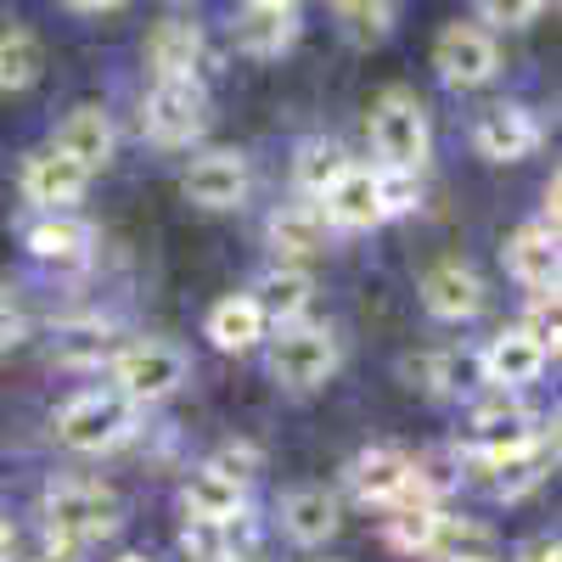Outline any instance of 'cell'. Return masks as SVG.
<instances>
[{
	"instance_id": "cell-48",
	"label": "cell",
	"mask_w": 562,
	"mask_h": 562,
	"mask_svg": "<svg viewBox=\"0 0 562 562\" xmlns=\"http://www.w3.org/2000/svg\"><path fill=\"white\" fill-rule=\"evenodd\" d=\"M0 23H7V18H0Z\"/></svg>"
},
{
	"instance_id": "cell-1",
	"label": "cell",
	"mask_w": 562,
	"mask_h": 562,
	"mask_svg": "<svg viewBox=\"0 0 562 562\" xmlns=\"http://www.w3.org/2000/svg\"><path fill=\"white\" fill-rule=\"evenodd\" d=\"M40 518L45 535L63 540V546H102L124 529V495L102 479H52L40 495Z\"/></svg>"
},
{
	"instance_id": "cell-9",
	"label": "cell",
	"mask_w": 562,
	"mask_h": 562,
	"mask_svg": "<svg viewBox=\"0 0 562 562\" xmlns=\"http://www.w3.org/2000/svg\"><path fill=\"white\" fill-rule=\"evenodd\" d=\"M248 186H254V169L237 147H214V153H198L180 175V192L186 203H198L209 214H231L248 203Z\"/></svg>"
},
{
	"instance_id": "cell-19",
	"label": "cell",
	"mask_w": 562,
	"mask_h": 562,
	"mask_svg": "<svg viewBox=\"0 0 562 562\" xmlns=\"http://www.w3.org/2000/svg\"><path fill=\"white\" fill-rule=\"evenodd\" d=\"M276 524H281V535H288L299 551H315V546H326V540H338V529H344V501L326 490V484H299V490L281 495Z\"/></svg>"
},
{
	"instance_id": "cell-36",
	"label": "cell",
	"mask_w": 562,
	"mask_h": 562,
	"mask_svg": "<svg viewBox=\"0 0 562 562\" xmlns=\"http://www.w3.org/2000/svg\"><path fill=\"white\" fill-rule=\"evenodd\" d=\"M203 467H214L220 479H231V484H243V490H248V484L265 473V450H259V445H248V439H237V445H220Z\"/></svg>"
},
{
	"instance_id": "cell-14",
	"label": "cell",
	"mask_w": 562,
	"mask_h": 562,
	"mask_svg": "<svg viewBox=\"0 0 562 562\" xmlns=\"http://www.w3.org/2000/svg\"><path fill=\"white\" fill-rule=\"evenodd\" d=\"M344 490L360 501V506H394L411 495V456L400 445H366L349 456L344 467Z\"/></svg>"
},
{
	"instance_id": "cell-16",
	"label": "cell",
	"mask_w": 562,
	"mask_h": 562,
	"mask_svg": "<svg viewBox=\"0 0 562 562\" xmlns=\"http://www.w3.org/2000/svg\"><path fill=\"white\" fill-rule=\"evenodd\" d=\"M315 209H321L326 231H344V237L378 231V225H383V209H378V169L349 164V169L315 198Z\"/></svg>"
},
{
	"instance_id": "cell-38",
	"label": "cell",
	"mask_w": 562,
	"mask_h": 562,
	"mask_svg": "<svg viewBox=\"0 0 562 562\" xmlns=\"http://www.w3.org/2000/svg\"><path fill=\"white\" fill-rule=\"evenodd\" d=\"M524 333H535L546 349H557V293H529V310H524Z\"/></svg>"
},
{
	"instance_id": "cell-13",
	"label": "cell",
	"mask_w": 562,
	"mask_h": 562,
	"mask_svg": "<svg viewBox=\"0 0 562 562\" xmlns=\"http://www.w3.org/2000/svg\"><path fill=\"white\" fill-rule=\"evenodd\" d=\"M540 140H546V130L524 102H495L473 124V147H479L484 164H524V158L540 153Z\"/></svg>"
},
{
	"instance_id": "cell-46",
	"label": "cell",
	"mask_w": 562,
	"mask_h": 562,
	"mask_svg": "<svg viewBox=\"0 0 562 562\" xmlns=\"http://www.w3.org/2000/svg\"><path fill=\"white\" fill-rule=\"evenodd\" d=\"M169 7H192V0H169Z\"/></svg>"
},
{
	"instance_id": "cell-34",
	"label": "cell",
	"mask_w": 562,
	"mask_h": 562,
	"mask_svg": "<svg viewBox=\"0 0 562 562\" xmlns=\"http://www.w3.org/2000/svg\"><path fill=\"white\" fill-rule=\"evenodd\" d=\"M338 18L355 45H378L394 29V0H349V7H338Z\"/></svg>"
},
{
	"instance_id": "cell-20",
	"label": "cell",
	"mask_w": 562,
	"mask_h": 562,
	"mask_svg": "<svg viewBox=\"0 0 562 562\" xmlns=\"http://www.w3.org/2000/svg\"><path fill=\"white\" fill-rule=\"evenodd\" d=\"M147 68L158 79H192V85H209V40L198 23H186V18H169L147 34Z\"/></svg>"
},
{
	"instance_id": "cell-2",
	"label": "cell",
	"mask_w": 562,
	"mask_h": 562,
	"mask_svg": "<svg viewBox=\"0 0 562 562\" xmlns=\"http://www.w3.org/2000/svg\"><path fill=\"white\" fill-rule=\"evenodd\" d=\"M135 422H140V411L119 389H79L57 405L52 434L74 456H108V450L135 439Z\"/></svg>"
},
{
	"instance_id": "cell-29",
	"label": "cell",
	"mask_w": 562,
	"mask_h": 562,
	"mask_svg": "<svg viewBox=\"0 0 562 562\" xmlns=\"http://www.w3.org/2000/svg\"><path fill=\"white\" fill-rule=\"evenodd\" d=\"M428 557L434 562H501V540L490 524L479 518H456V512L445 506L439 512V529L428 540Z\"/></svg>"
},
{
	"instance_id": "cell-11",
	"label": "cell",
	"mask_w": 562,
	"mask_h": 562,
	"mask_svg": "<svg viewBox=\"0 0 562 562\" xmlns=\"http://www.w3.org/2000/svg\"><path fill=\"white\" fill-rule=\"evenodd\" d=\"M265 546V524L254 518V506L237 518H186L180 524V551L186 562H254Z\"/></svg>"
},
{
	"instance_id": "cell-39",
	"label": "cell",
	"mask_w": 562,
	"mask_h": 562,
	"mask_svg": "<svg viewBox=\"0 0 562 562\" xmlns=\"http://www.w3.org/2000/svg\"><path fill=\"white\" fill-rule=\"evenodd\" d=\"M18 338H23V315L12 310V299L0 293V355H12L18 349Z\"/></svg>"
},
{
	"instance_id": "cell-35",
	"label": "cell",
	"mask_w": 562,
	"mask_h": 562,
	"mask_svg": "<svg viewBox=\"0 0 562 562\" xmlns=\"http://www.w3.org/2000/svg\"><path fill=\"white\" fill-rule=\"evenodd\" d=\"M378 209H383V225L416 214V209H422V175H411V169H383V164H378Z\"/></svg>"
},
{
	"instance_id": "cell-3",
	"label": "cell",
	"mask_w": 562,
	"mask_h": 562,
	"mask_svg": "<svg viewBox=\"0 0 562 562\" xmlns=\"http://www.w3.org/2000/svg\"><path fill=\"white\" fill-rule=\"evenodd\" d=\"M366 130H371V153H378L383 169H411V175H422V164L434 158L428 108H422V97H416V90H405V85H389V90H378V97H371Z\"/></svg>"
},
{
	"instance_id": "cell-12",
	"label": "cell",
	"mask_w": 562,
	"mask_h": 562,
	"mask_svg": "<svg viewBox=\"0 0 562 562\" xmlns=\"http://www.w3.org/2000/svg\"><path fill=\"white\" fill-rule=\"evenodd\" d=\"M422 310H428L434 321H445V326H467L479 310H484V299H490V288H484V276L473 270V265H461V259H439V265H428L422 270Z\"/></svg>"
},
{
	"instance_id": "cell-40",
	"label": "cell",
	"mask_w": 562,
	"mask_h": 562,
	"mask_svg": "<svg viewBox=\"0 0 562 562\" xmlns=\"http://www.w3.org/2000/svg\"><path fill=\"white\" fill-rule=\"evenodd\" d=\"M23 562H85V551H79V546H63V540L45 535V540H40V546H34Z\"/></svg>"
},
{
	"instance_id": "cell-42",
	"label": "cell",
	"mask_w": 562,
	"mask_h": 562,
	"mask_svg": "<svg viewBox=\"0 0 562 562\" xmlns=\"http://www.w3.org/2000/svg\"><path fill=\"white\" fill-rule=\"evenodd\" d=\"M68 7H74V12H119L124 0H68Z\"/></svg>"
},
{
	"instance_id": "cell-30",
	"label": "cell",
	"mask_w": 562,
	"mask_h": 562,
	"mask_svg": "<svg viewBox=\"0 0 562 562\" xmlns=\"http://www.w3.org/2000/svg\"><path fill=\"white\" fill-rule=\"evenodd\" d=\"M439 501H428V495H405V501H394V506H383V540L400 551V557H428V540H434V529H439Z\"/></svg>"
},
{
	"instance_id": "cell-5",
	"label": "cell",
	"mask_w": 562,
	"mask_h": 562,
	"mask_svg": "<svg viewBox=\"0 0 562 562\" xmlns=\"http://www.w3.org/2000/svg\"><path fill=\"white\" fill-rule=\"evenodd\" d=\"M265 366H270V378H276L281 389L310 394V389H321V383L338 378L344 344H338L333 326L293 321V326H276V338H270V349H265Z\"/></svg>"
},
{
	"instance_id": "cell-21",
	"label": "cell",
	"mask_w": 562,
	"mask_h": 562,
	"mask_svg": "<svg viewBox=\"0 0 562 562\" xmlns=\"http://www.w3.org/2000/svg\"><path fill=\"white\" fill-rule=\"evenodd\" d=\"M23 248L40 259V265H57V270H79L97 254V225L79 220L74 209L68 214H40L29 231H23Z\"/></svg>"
},
{
	"instance_id": "cell-28",
	"label": "cell",
	"mask_w": 562,
	"mask_h": 562,
	"mask_svg": "<svg viewBox=\"0 0 562 562\" xmlns=\"http://www.w3.org/2000/svg\"><path fill=\"white\" fill-rule=\"evenodd\" d=\"M203 338L220 355H248V349H259L270 338V326H265V315H259V304L248 293H225L209 310V321H203Z\"/></svg>"
},
{
	"instance_id": "cell-31",
	"label": "cell",
	"mask_w": 562,
	"mask_h": 562,
	"mask_svg": "<svg viewBox=\"0 0 562 562\" xmlns=\"http://www.w3.org/2000/svg\"><path fill=\"white\" fill-rule=\"evenodd\" d=\"M45 74V45L34 29L23 23H0V90L18 97V90H34Z\"/></svg>"
},
{
	"instance_id": "cell-33",
	"label": "cell",
	"mask_w": 562,
	"mask_h": 562,
	"mask_svg": "<svg viewBox=\"0 0 562 562\" xmlns=\"http://www.w3.org/2000/svg\"><path fill=\"white\" fill-rule=\"evenodd\" d=\"M355 158L338 147V140H326V135H315V140H304V147L293 153V186H299V198H321L326 186H333L344 169H349Z\"/></svg>"
},
{
	"instance_id": "cell-23",
	"label": "cell",
	"mask_w": 562,
	"mask_h": 562,
	"mask_svg": "<svg viewBox=\"0 0 562 562\" xmlns=\"http://www.w3.org/2000/svg\"><path fill=\"white\" fill-rule=\"evenodd\" d=\"M248 299L259 304L265 326H293V321H304V315H310V304H315V276H310L304 265L276 259L270 270H259V276H254Z\"/></svg>"
},
{
	"instance_id": "cell-26",
	"label": "cell",
	"mask_w": 562,
	"mask_h": 562,
	"mask_svg": "<svg viewBox=\"0 0 562 562\" xmlns=\"http://www.w3.org/2000/svg\"><path fill=\"white\" fill-rule=\"evenodd\" d=\"M304 23L299 12H265V7H243L237 23H231V45H237L243 57L254 63H276V57H288L293 45H299Z\"/></svg>"
},
{
	"instance_id": "cell-22",
	"label": "cell",
	"mask_w": 562,
	"mask_h": 562,
	"mask_svg": "<svg viewBox=\"0 0 562 562\" xmlns=\"http://www.w3.org/2000/svg\"><path fill=\"white\" fill-rule=\"evenodd\" d=\"M124 333L102 315H74L52 326V360L63 371H108V360L119 355Z\"/></svg>"
},
{
	"instance_id": "cell-43",
	"label": "cell",
	"mask_w": 562,
	"mask_h": 562,
	"mask_svg": "<svg viewBox=\"0 0 562 562\" xmlns=\"http://www.w3.org/2000/svg\"><path fill=\"white\" fill-rule=\"evenodd\" d=\"M243 7H265V12H299V0H243Z\"/></svg>"
},
{
	"instance_id": "cell-37",
	"label": "cell",
	"mask_w": 562,
	"mask_h": 562,
	"mask_svg": "<svg viewBox=\"0 0 562 562\" xmlns=\"http://www.w3.org/2000/svg\"><path fill=\"white\" fill-rule=\"evenodd\" d=\"M473 7H479V23L490 34H518V29H529L540 18L546 0H473Z\"/></svg>"
},
{
	"instance_id": "cell-44",
	"label": "cell",
	"mask_w": 562,
	"mask_h": 562,
	"mask_svg": "<svg viewBox=\"0 0 562 562\" xmlns=\"http://www.w3.org/2000/svg\"><path fill=\"white\" fill-rule=\"evenodd\" d=\"M0 562H18V557H12V524H7V518H0Z\"/></svg>"
},
{
	"instance_id": "cell-10",
	"label": "cell",
	"mask_w": 562,
	"mask_h": 562,
	"mask_svg": "<svg viewBox=\"0 0 562 562\" xmlns=\"http://www.w3.org/2000/svg\"><path fill=\"white\" fill-rule=\"evenodd\" d=\"M551 355L557 349H546L535 333H524V326H501V333L479 349V378H484V389L518 394V389H529V383L546 378Z\"/></svg>"
},
{
	"instance_id": "cell-8",
	"label": "cell",
	"mask_w": 562,
	"mask_h": 562,
	"mask_svg": "<svg viewBox=\"0 0 562 562\" xmlns=\"http://www.w3.org/2000/svg\"><path fill=\"white\" fill-rule=\"evenodd\" d=\"M434 68L450 90H484L501 74V40L484 23H445L434 40Z\"/></svg>"
},
{
	"instance_id": "cell-24",
	"label": "cell",
	"mask_w": 562,
	"mask_h": 562,
	"mask_svg": "<svg viewBox=\"0 0 562 562\" xmlns=\"http://www.w3.org/2000/svg\"><path fill=\"white\" fill-rule=\"evenodd\" d=\"M52 147L63 153V158H74L79 169H108L113 164V153H119V130H113V119H108V108H97V102H79L63 124H57V135H52Z\"/></svg>"
},
{
	"instance_id": "cell-15",
	"label": "cell",
	"mask_w": 562,
	"mask_h": 562,
	"mask_svg": "<svg viewBox=\"0 0 562 562\" xmlns=\"http://www.w3.org/2000/svg\"><path fill=\"white\" fill-rule=\"evenodd\" d=\"M551 450L557 445H529V450H506V456H467V479H479L495 501H524L551 479Z\"/></svg>"
},
{
	"instance_id": "cell-32",
	"label": "cell",
	"mask_w": 562,
	"mask_h": 562,
	"mask_svg": "<svg viewBox=\"0 0 562 562\" xmlns=\"http://www.w3.org/2000/svg\"><path fill=\"white\" fill-rule=\"evenodd\" d=\"M180 512L186 518H237V512H248V490L220 479L214 467H198V473L180 484Z\"/></svg>"
},
{
	"instance_id": "cell-18",
	"label": "cell",
	"mask_w": 562,
	"mask_h": 562,
	"mask_svg": "<svg viewBox=\"0 0 562 562\" xmlns=\"http://www.w3.org/2000/svg\"><path fill=\"white\" fill-rule=\"evenodd\" d=\"M18 186H23V198H29L40 214H68V209L90 192V169H79V164L63 158L57 147H40V153L23 158Z\"/></svg>"
},
{
	"instance_id": "cell-4",
	"label": "cell",
	"mask_w": 562,
	"mask_h": 562,
	"mask_svg": "<svg viewBox=\"0 0 562 562\" xmlns=\"http://www.w3.org/2000/svg\"><path fill=\"white\" fill-rule=\"evenodd\" d=\"M108 389H119L135 411L147 405H164L186 389V378H192V355H186L180 344L169 338H124L119 355L108 360Z\"/></svg>"
},
{
	"instance_id": "cell-25",
	"label": "cell",
	"mask_w": 562,
	"mask_h": 562,
	"mask_svg": "<svg viewBox=\"0 0 562 562\" xmlns=\"http://www.w3.org/2000/svg\"><path fill=\"white\" fill-rule=\"evenodd\" d=\"M506 270L524 293H557V225L529 220L512 231L506 243Z\"/></svg>"
},
{
	"instance_id": "cell-45",
	"label": "cell",
	"mask_w": 562,
	"mask_h": 562,
	"mask_svg": "<svg viewBox=\"0 0 562 562\" xmlns=\"http://www.w3.org/2000/svg\"><path fill=\"white\" fill-rule=\"evenodd\" d=\"M119 562H153V557H140V551H130V557H119Z\"/></svg>"
},
{
	"instance_id": "cell-17",
	"label": "cell",
	"mask_w": 562,
	"mask_h": 562,
	"mask_svg": "<svg viewBox=\"0 0 562 562\" xmlns=\"http://www.w3.org/2000/svg\"><path fill=\"white\" fill-rule=\"evenodd\" d=\"M400 378H405L411 389H422V394H434V400H461V394L484 389V378H479V349H456V344L405 355V360H400Z\"/></svg>"
},
{
	"instance_id": "cell-27",
	"label": "cell",
	"mask_w": 562,
	"mask_h": 562,
	"mask_svg": "<svg viewBox=\"0 0 562 562\" xmlns=\"http://www.w3.org/2000/svg\"><path fill=\"white\" fill-rule=\"evenodd\" d=\"M326 237H333V231H326V220H321V209H315L310 198L281 203V209H270V220H265V243L276 248V259H288V265L321 254Z\"/></svg>"
},
{
	"instance_id": "cell-6",
	"label": "cell",
	"mask_w": 562,
	"mask_h": 562,
	"mask_svg": "<svg viewBox=\"0 0 562 562\" xmlns=\"http://www.w3.org/2000/svg\"><path fill=\"white\" fill-rule=\"evenodd\" d=\"M209 85H192V79H158L140 102V135L164 153H180V147H198L209 135Z\"/></svg>"
},
{
	"instance_id": "cell-47",
	"label": "cell",
	"mask_w": 562,
	"mask_h": 562,
	"mask_svg": "<svg viewBox=\"0 0 562 562\" xmlns=\"http://www.w3.org/2000/svg\"><path fill=\"white\" fill-rule=\"evenodd\" d=\"M333 7H349V0H333Z\"/></svg>"
},
{
	"instance_id": "cell-7",
	"label": "cell",
	"mask_w": 562,
	"mask_h": 562,
	"mask_svg": "<svg viewBox=\"0 0 562 562\" xmlns=\"http://www.w3.org/2000/svg\"><path fill=\"white\" fill-rule=\"evenodd\" d=\"M529 445H551L546 416L535 405H524L518 394L490 389L473 411H467V456H506V450H529Z\"/></svg>"
},
{
	"instance_id": "cell-41",
	"label": "cell",
	"mask_w": 562,
	"mask_h": 562,
	"mask_svg": "<svg viewBox=\"0 0 562 562\" xmlns=\"http://www.w3.org/2000/svg\"><path fill=\"white\" fill-rule=\"evenodd\" d=\"M518 562H562L557 535H535V540H524V546H518Z\"/></svg>"
}]
</instances>
